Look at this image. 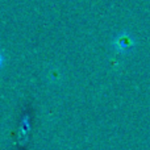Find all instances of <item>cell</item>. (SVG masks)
<instances>
[{
	"instance_id": "cell-1",
	"label": "cell",
	"mask_w": 150,
	"mask_h": 150,
	"mask_svg": "<svg viewBox=\"0 0 150 150\" xmlns=\"http://www.w3.org/2000/svg\"><path fill=\"white\" fill-rule=\"evenodd\" d=\"M134 38L132 37V34H129L128 32H122L119 36H116V38L113 40V47L119 53H128L134 47Z\"/></svg>"
},
{
	"instance_id": "cell-2",
	"label": "cell",
	"mask_w": 150,
	"mask_h": 150,
	"mask_svg": "<svg viewBox=\"0 0 150 150\" xmlns=\"http://www.w3.org/2000/svg\"><path fill=\"white\" fill-rule=\"evenodd\" d=\"M0 65H1V58H0Z\"/></svg>"
}]
</instances>
